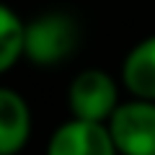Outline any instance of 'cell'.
<instances>
[{"mask_svg": "<svg viewBox=\"0 0 155 155\" xmlns=\"http://www.w3.org/2000/svg\"><path fill=\"white\" fill-rule=\"evenodd\" d=\"M80 44V26L70 13L49 11L26 23V60L36 67L65 62Z\"/></svg>", "mask_w": 155, "mask_h": 155, "instance_id": "1", "label": "cell"}, {"mask_svg": "<svg viewBox=\"0 0 155 155\" xmlns=\"http://www.w3.org/2000/svg\"><path fill=\"white\" fill-rule=\"evenodd\" d=\"M67 106H70L72 119L109 124L114 111L122 106L119 83L109 72L98 70V67H88L72 78L70 88H67Z\"/></svg>", "mask_w": 155, "mask_h": 155, "instance_id": "2", "label": "cell"}, {"mask_svg": "<svg viewBox=\"0 0 155 155\" xmlns=\"http://www.w3.org/2000/svg\"><path fill=\"white\" fill-rule=\"evenodd\" d=\"M106 127L119 155H155V101H122Z\"/></svg>", "mask_w": 155, "mask_h": 155, "instance_id": "3", "label": "cell"}, {"mask_svg": "<svg viewBox=\"0 0 155 155\" xmlns=\"http://www.w3.org/2000/svg\"><path fill=\"white\" fill-rule=\"evenodd\" d=\"M47 155H119L106 124L67 119L52 132Z\"/></svg>", "mask_w": 155, "mask_h": 155, "instance_id": "4", "label": "cell"}, {"mask_svg": "<svg viewBox=\"0 0 155 155\" xmlns=\"http://www.w3.org/2000/svg\"><path fill=\"white\" fill-rule=\"evenodd\" d=\"M31 137V109L13 88H0V155H18Z\"/></svg>", "mask_w": 155, "mask_h": 155, "instance_id": "5", "label": "cell"}, {"mask_svg": "<svg viewBox=\"0 0 155 155\" xmlns=\"http://www.w3.org/2000/svg\"><path fill=\"white\" fill-rule=\"evenodd\" d=\"M119 80L132 98L155 101V34L140 39L124 54Z\"/></svg>", "mask_w": 155, "mask_h": 155, "instance_id": "6", "label": "cell"}, {"mask_svg": "<svg viewBox=\"0 0 155 155\" xmlns=\"http://www.w3.org/2000/svg\"><path fill=\"white\" fill-rule=\"evenodd\" d=\"M26 54V23L11 5L0 8V72H8Z\"/></svg>", "mask_w": 155, "mask_h": 155, "instance_id": "7", "label": "cell"}]
</instances>
